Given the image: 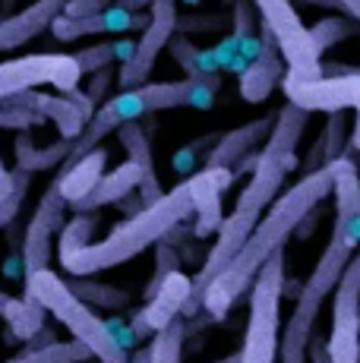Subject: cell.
Listing matches in <instances>:
<instances>
[{"label":"cell","mask_w":360,"mask_h":363,"mask_svg":"<svg viewBox=\"0 0 360 363\" xmlns=\"http://www.w3.org/2000/svg\"><path fill=\"white\" fill-rule=\"evenodd\" d=\"M117 143L123 145V152H127V158L133 164H140L142 171V184H140V196H142V206H149V202H155L162 196V184H158L155 177V158H152V136L145 133V127L140 121H127L117 127Z\"/></svg>","instance_id":"cell-20"},{"label":"cell","mask_w":360,"mask_h":363,"mask_svg":"<svg viewBox=\"0 0 360 363\" xmlns=\"http://www.w3.org/2000/svg\"><path fill=\"white\" fill-rule=\"evenodd\" d=\"M82 69L73 54H29L0 64V101L10 95L29 92L38 86H54L57 92H70L79 86Z\"/></svg>","instance_id":"cell-9"},{"label":"cell","mask_w":360,"mask_h":363,"mask_svg":"<svg viewBox=\"0 0 360 363\" xmlns=\"http://www.w3.org/2000/svg\"><path fill=\"white\" fill-rule=\"evenodd\" d=\"M10 104H19V108H29L41 114L45 121H51L54 127H57L60 139H73L82 133L89 121H92L95 114V104L92 99L86 95V89H70V92H60V95H45L38 92V89H29V92H19V95H10V99H4Z\"/></svg>","instance_id":"cell-14"},{"label":"cell","mask_w":360,"mask_h":363,"mask_svg":"<svg viewBox=\"0 0 360 363\" xmlns=\"http://www.w3.org/2000/svg\"><path fill=\"white\" fill-rule=\"evenodd\" d=\"M212 363H237V354H227V357H221V360H212Z\"/></svg>","instance_id":"cell-44"},{"label":"cell","mask_w":360,"mask_h":363,"mask_svg":"<svg viewBox=\"0 0 360 363\" xmlns=\"http://www.w3.org/2000/svg\"><path fill=\"white\" fill-rule=\"evenodd\" d=\"M300 4H307V6H335V10H342V13H344L342 0H300Z\"/></svg>","instance_id":"cell-43"},{"label":"cell","mask_w":360,"mask_h":363,"mask_svg":"<svg viewBox=\"0 0 360 363\" xmlns=\"http://www.w3.org/2000/svg\"><path fill=\"white\" fill-rule=\"evenodd\" d=\"M13 193H16V174L4 164V158H0V202L10 199Z\"/></svg>","instance_id":"cell-40"},{"label":"cell","mask_w":360,"mask_h":363,"mask_svg":"<svg viewBox=\"0 0 360 363\" xmlns=\"http://www.w3.org/2000/svg\"><path fill=\"white\" fill-rule=\"evenodd\" d=\"M16 360L23 363H89L92 351L86 345H79L76 338L70 341H47L41 347H26Z\"/></svg>","instance_id":"cell-28"},{"label":"cell","mask_w":360,"mask_h":363,"mask_svg":"<svg viewBox=\"0 0 360 363\" xmlns=\"http://www.w3.org/2000/svg\"><path fill=\"white\" fill-rule=\"evenodd\" d=\"M259 10L262 29L275 38L285 57V79L281 82H307L322 76V51L316 45L310 26L300 19L294 0H253Z\"/></svg>","instance_id":"cell-7"},{"label":"cell","mask_w":360,"mask_h":363,"mask_svg":"<svg viewBox=\"0 0 360 363\" xmlns=\"http://www.w3.org/2000/svg\"><path fill=\"white\" fill-rule=\"evenodd\" d=\"M218 92V76H206V79H174V82H142L136 89H120L95 108L92 121L82 127V133L70 143V155L64 164H73L86 152L99 149L105 136L117 133V127L127 121H140V117L158 114V111H174V108H212ZM60 164V167H64Z\"/></svg>","instance_id":"cell-4"},{"label":"cell","mask_w":360,"mask_h":363,"mask_svg":"<svg viewBox=\"0 0 360 363\" xmlns=\"http://www.w3.org/2000/svg\"><path fill=\"white\" fill-rule=\"evenodd\" d=\"M325 351L332 363H360V247L332 291V332Z\"/></svg>","instance_id":"cell-8"},{"label":"cell","mask_w":360,"mask_h":363,"mask_svg":"<svg viewBox=\"0 0 360 363\" xmlns=\"http://www.w3.org/2000/svg\"><path fill=\"white\" fill-rule=\"evenodd\" d=\"M133 363H145V351H140V354H136V357H133Z\"/></svg>","instance_id":"cell-45"},{"label":"cell","mask_w":360,"mask_h":363,"mask_svg":"<svg viewBox=\"0 0 360 363\" xmlns=\"http://www.w3.org/2000/svg\"><path fill=\"white\" fill-rule=\"evenodd\" d=\"M281 297H285V250L272 256L247 291V332L237 351V363H275L279 360Z\"/></svg>","instance_id":"cell-6"},{"label":"cell","mask_w":360,"mask_h":363,"mask_svg":"<svg viewBox=\"0 0 360 363\" xmlns=\"http://www.w3.org/2000/svg\"><path fill=\"white\" fill-rule=\"evenodd\" d=\"M13 174H16V193H13L10 199L0 202V228H10V221L19 218L23 196H26V190H29V184H32V174H29V171H19V167H16Z\"/></svg>","instance_id":"cell-36"},{"label":"cell","mask_w":360,"mask_h":363,"mask_svg":"<svg viewBox=\"0 0 360 363\" xmlns=\"http://www.w3.org/2000/svg\"><path fill=\"white\" fill-rule=\"evenodd\" d=\"M114 0H70L64 6V16H95V13H105Z\"/></svg>","instance_id":"cell-37"},{"label":"cell","mask_w":360,"mask_h":363,"mask_svg":"<svg viewBox=\"0 0 360 363\" xmlns=\"http://www.w3.org/2000/svg\"><path fill=\"white\" fill-rule=\"evenodd\" d=\"M199 297L193 294V275L174 269L162 284L155 288V294L145 297V306L133 316V335L140 338H152L155 332H162L164 325H171L177 316H190L199 310Z\"/></svg>","instance_id":"cell-11"},{"label":"cell","mask_w":360,"mask_h":363,"mask_svg":"<svg viewBox=\"0 0 360 363\" xmlns=\"http://www.w3.org/2000/svg\"><path fill=\"white\" fill-rule=\"evenodd\" d=\"M6 363H23V360H16V357H13V360H6Z\"/></svg>","instance_id":"cell-48"},{"label":"cell","mask_w":360,"mask_h":363,"mask_svg":"<svg viewBox=\"0 0 360 363\" xmlns=\"http://www.w3.org/2000/svg\"><path fill=\"white\" fill-rule=\"evenodd\" d=\"M357 29H360L357 19H351L348 13H344V16H325V19H320L316 26H310V32H313V38H316V45H320V51L342 45L344 38L357 35Z\"/></svg>","instance_id":"cell-31"},{"label":"cell","mask_w":360,"mask_h":363,"mask_svg":"<svg viewBox=\"0 0 360 363\" xmlns=\"http://www.w3.org/2000/svg\"><path fill=\"white\" fill-rule=\"evenodd\" d=\"M140 184H142L140 164H133L127 158V162L117 164L114 171H108L86 199L76 202L73 212H99V208H105V206H117V202H123L133 190H140Z\"/></svg>","instance_id":"cell-22"},{"label":"cell","mask_w":360,"mask_h":363,"mask_svg":"<svg viewBox=\"0 0 360 363\" xmlns=\"http://www.w3.org/2000/svg\"><path fill=\"white\" fill-rule=\"evenodd\" d=\"M329 193H332V174H329V167H320V171L303 174L294 186H288L281 196H275V202L262 212V218L256 221L247 243L237 250V256H234V259L225 265V272L212 278V284L203 291V310L209 313L215 323H221V319L244 300L253 278L259 275V269L272 259L279 250L288 247L291 237L300 231L303 218H307L310 212H316V206H320Z\"/></svg>","instance_id":"cell-2"},{"label":"cell","mask_w":360,"mask_h":363,"mask_svg":"<svg viewBox=\"0 0 360 363\" xmlns=\"http://www.w3.org/2000/svg\"><path fill=\"white\" fill-rule=\"evenodd\" d=\"M142 4H145V6H152V4H155V0H142Z\"/></svg>","instance_id":"cell-47"},{"label":"cell","mask_w":360,"mask_h":363,"mask_svg":"<svg viewBox=\"0 0 360 363\" xmlns=\"http://www.w3.org/2000/svg\"><path fill=\"white\" fill-rule=\"evenodd\" d=\"M310 363H332L322 338H313V341H310Z\"/></svg>","instance_id":"cell-42"},{"label":"cell","mask_w":360,"mask_h":363,"mask_svg":"<svg viewBox=\"0 0 360 363\" xmlns=\"http://www.w3.org/2000/svg\"><path fill=\"white\" fill-rule=\"evenodd\" d=\"M168 51H171V57L180 64L186 79H206V76H212L218 69L215 54H203L184 32H174V38L168 41Z\"/></svg>","instance_id":"cell-26"},{"label":"cell","mask_w":360,"mask_h":363,"mask_svg":"<svg viewBox=\"0 0 360 363\" xmlns=\"http://www.w3.org/2000/svg\"><path fill=\"white\" fill-rule=\"evenodd\" d=\"M325 117H329V121H325L320 139L313 143L307 162H303V174L320 171V167L332 164L335 158L344 155V145H348V117H344V111H332V114H325Z\"/></svg>","instance_id":"cell-23"},{"label":"cell","mask_w":360,"mask_h":363,"mask_svg":"<svg viewBox=\"0 0 360 363\" xmlns=\"http://www.w3.org/2000/svg\"><path fill=\"white\" fill-rule=\"evenodd\" d=\"M174 32H177V4L174 0H155L149 6V23L142 26V35L133 45V54L120 64L117 86L136 89L142 82H149L152 69H155L162 51L168 48V41L174 38Z\"/></svg>","instance_id":"cell-10"},{"label":"cell","mask_w":360,"mask_h":363,"mask_svg":"<svg viewBox=\"0 0 360 363\" xmlns=\"http://www.w3.org/2000/svg\"><path fill=\"white\" fill-rule=\"evenodd\" d=\"M95 231H99V215H95V212H76L73 218L64 221V228H60L57 253H67V250H76V247L92 243Z\"/></svg>","instance_id":"cell-30"},{"label":"cell","mask_w":360,"mask_h":363,"mask_svg":"<svg viewBox=\"0 0 360 363\" xmlns=\"http://www.w3.org/2000/svg\"><path fill=\"white\" fill-rule=\"evenodd\" d=\"M354 111H360V101H357V108H354Z\"/></svg>","instance_id":"cell-49"},{"label":"cell","mask_w":360,"mask_h":363,"mask_svg":"<svg viewBox=\"0 0 360 363\" xmlns=\"http://www.w3.org/2000/svg\"><path fill=\"white\" fill-rule=\"evenodd\" d=\"M344 152H357V155H360V111H354V121H351L348 145H344Z\"/></svg>","instance_id":"cell-41"},{"label":"cell","mask_w":360,"mask_h":363,"mask_svg":"<svg viewBox=\"0 0 360 363\" xmlns=\"http://www.w3.org/2000/svg\"><path fill=\"white\" fill-rule=\"evenodd\" d=\"M105 164H108V152L101 149H92L86 152L82 158H76L73 164H64L57 174V186H60V196L67 199V206H76L89 196V193L99 186V180L105 177Z\"/></svg>","instance_id":"cell-21"},{"label":"cell","mask_w":360,"mask_h":363,"mask_svg":"<svg viewBox=\"0 0 360 363\" xmlns=\"http://www.w3.org/2000/svg\"><path fill=\"white\" fill-rule=\"evenodd\" d=\"M67 199L60 196L57 177L54 184H47L45 196L38 199L35 215L29 218V228L23 234V272H38V269H51L54 259V234L64 228V215H67Z\"/></svg>","instance_id":"cell-12"},{"label":"cell","mask_w":360,"mask_h":363,"mask_svg":"<svg viewBox=\"0 0 360 363\" xmlns=\"http://www.w3.org/2000/svg\"><path fill=\"white\" fill-rule=\"evenodd\" d=\"M73 60L79 64L82 76H92V73L108 69L117 60V54H114V45H86L73 54Z\"/></svg>","instance_id":"cell-33"},{"label":"cell","mask_w":360,"mask_h":363,"mask_svg":"<svg viewBox=\"0 0 360 363\" xmlns=\"http://www.w3.org/2000/svg\"><path fill=\"white\" fill-rule=\"evenodd\" d=\"M231 26H234V32H231V38H234V45H250V57L256 51H259V45H256V19H253V6H250V0H237L234 4V19H231Z\"/></svg>","instance_id":"cell-32"},{"label":"cell","mask_w":360,"mask_h":363,"mask_svg":"<svg viewBox=\"0 0 360 363\" xmlns=\"http://www.w3.org/2000/svg\"><path fill=\"white\" fill-rule=\"evenodd\" d=\"M190 218H193V199H190V190H186V180H184L174 190L162 193L155 202H149V206H142L140 212H133L130 218H123L105 240L57 253V262H60V269L70 272V275H79V278L99 275V272L117 269V265L136 259L142 250L155 247L158 240H164L174 228H180Z\"/></svg>","instance_id":"cell-3"},{"label":"cell","mask_w":360,"mask_h":363,"mask_svg":"<svg viewBox=\"0 0 360 363\" xmlns=\"http://www.w3.org/2000/svg\"><path fill=\"white\" fill-rule=\"evenodd\" d=\"M149 23V13L140 10H127L114 0L105 13H95V16H64L60 13L51 23V32L57 41H76V38H89V35H105V32H130V29H142Z\"/></svg>","instance_id":"cell-16"},{"label":"cell","mask_w":360,"mask_h":363,"mask_svg":"<svg viewBox=\"0 0 360 363\" xmlns=\"http://www.w3.org/2000/svg\"><path fill=\"white\" fill-rule=\"evenodd\" d=\"M70 291L79 300H86L89 306H105V310H123L130 303V294L120 288H111V284H99V281H67Z\"/></svg>","instance_id":"cell-29"},{"label":"cell","mask_w":360,"mask_h":363,"mask_svg":"<svg viewBox=\"0 0 360 363\" xmlns=\"http://www.w3.org/2000/svg\"><path fill=\"white\" fill-rule=\"evenodd\" d=\"M225 23L221 16H190V19H177V32H186V29H199V32H212Z\"/></svg>","instance_id":"cell-39"},{"label":"cell","mask_w":360,"mask_h":363,"mask_svg":"<svg viewBox=\"0 0 360 363\" xmlns=\"http://www.w3.org/2000/svg\"><path fill=\"white\" fill-rule=\"evenodd\" d=\"M67 4L70 0H32L13 16L0 19V51H16V48L29 45L32 38H38L41 32H47Z\"/></svg>","instance_id":"cell-18"},{"label":"cell","mask_w":360,"mask_h":363,"mask_svg":"<svg viewBox=\"0 0 360 363\" xmlns=\"http://www.w3.org/2000/svg\"><path fill=\"white\" fill-rule=\"evenodd\" d=\"M281 95L303 108L307 114L322 111H348L357 108L360 101V67L351 73H322L320 79H307V82H281Z\"/></svg>","instance_id":"cell-13"},{"label":"cell","mask_w":360,"mask_h":363,"mask_svg":"<svg viewBox=\"0 0 360 363\" xmlns=\"http://www.w3.org/2000/svg\"><path fill=\"white\" fill-rule=\"evenodd\" d=\"M285 57H281L279 45L275 38L262 29V41H259V51L250 57V64L240 69V95L244 101L250 104H259L266 101L269 95L275 92V86H281L285 79Z\"/></svg>","instance_id":"cell-17"},{"label":"cell","mask_w":360,"mask_h":363,"mask_svg":"<svg viewBox=\"0 0 360 363\" xmlns=\"http://www.w3.org/2000/svg\"><path fill=\"white\" fill-rule=\"evenodd\" d=\"M272 121H275V114L256 117V121L244 123V127H234V130L221 133V136L215 139V145L209 149V155H206V164L237 167L247 155H253V152L259 149V143L269 136V130H272Z\"/></svg>","instance_id":"cell-19"},{"label":"cell","mask_w":360,"mask_h":363,"mask_svg":"<svg viewBox=\"0 0 360 363\" xmlns=\"http://www.w3.org/2000/svg\"><path fill=\"white\" fill-rule=\"evenodd\" d=\"M111 82H114V76H111V67H108V69H101V73H92V82H89L86 95H89V99H92L95 104L108 101V92H111Z\"/></svg>","instance_id":"cell-38"},{"label":"cell","mask_w":360,"mask_h":363,"mask_svg":"<svg viewBox=\"0 0 360 363\" xmlns=\"http://www.w3.org/2000/svg\"><path fill=\"white\" fill-rule=\"evenodd\" d=\"M184 338H186L184 319H174L162 332L152 335L149 345L142 347L145 363H180V357H184Z\"/></svg>","instance_id":"cell-27"},{"label":"cell","mask_w":360,"mask_h":363,"mask_svg":"<svg viewBox=\"0 0 360 363\" xmlns=\"http://www.w3.org/2000/svg\"><path fill=\"white\" fill-rule=\"evenodd\" d=\"M26 297L38 300L47 310V316H54L79 345H86L92 351L95 363H133L130 351L111 335L108 323H101L92 313V306L76 297L70 291V284L54 269L29 272L26 275Z\"/></svg>","instance_id":"cell-5"},{"label":"cell","mask_w":360,"mask_h":363,"mask_svg":"<svg viewBox=\"0 0 360 363\" xmlns=\"http://www.w3.org/2000/svg\"><path fill=\"white\" fill-rule=\"evenodd\" d=\"M332 174V196H335V218H332V234L325 240L320 259H316L310 278L303 281L300 294L294 300L285 332H281L279 357L281 363H310V341H313V325L320 319L325 297H332L344 265L351 262L354 250L360 247V174L357 164L348 155L325 164Z\"/></svg>","instance_id":"cell-1"},{"label":"cell","mask_w":360,"mask_h":363,"mask_svg":"<svg viewBox=\"0 0 360 363\" xmlns=\"http://www.w3.org/2000/svg\"><path fill=\"white\" fill-rule=\"evenodd\" d=\"M41 123H47L41 114H35V111L29 108H19V104H10V101H0V130H35L41 127Z\"/></svg>","instance_id":"cell-34"},{"label":"cell","mask_w":360,"mask_h":363,"mask_svg":"<svg viewBox=\"0 0 360 363\" xmlns=\"http://www.w3.org/2000/svg\"><path fill=\"white\" fill-rule=\"evenodd\" d=\"M13 152H16V167L19 171H51V167H60L70 155V139H57L51 145H38L32 143L29 130H23L13 143Z\"/></svg>","instance_id":"cell-24"},{"label":"cell","mask_w":360,"mask_h":363,"mask_svg":"<svg viewBox=\"0 0 360 363\" xmlns=\"http://www.w3.org/2000/svg\"><path fill=\"white\" fill-rule=\"evenodd\" d=\"M6 297H10V294H4V291H0V313H4V303H6Z\"/></svg>","instance_id":"cell-46"},{"label":"cell","mask_w":360,"mask_h":363,"mask_svg":"<svg viewBox=\"0 0 360 363\" xmlns=\"http://www.w3.org/2000/svg\"><path fill=\"white\" fill-rule=\"evenodd\" d=\"M174 269H180L177 250L171 247L168 240H158V243H155V272H152V281H149V288H145V297L155 294V288H158V284H162Z\"/></svg>","instance_id":"cell-35"},{"label":"cell","mask_w":360,"mask_h":363,"mask_svg":"<svg viewBox=\"0 0 360 363\" xmlns=\"http://www.w3.org/2000/svg\"><path fill=\"white\" fill-rule=\"evenodd\" d=\"M234 180H237V171L234 167H199L196 174L186 177V190H190L193 199V234L199 240L206 237H215L221 221H225V208H221V193L231 190Z\"/></svg>","instance_id":"cell-15"},{"label":"cell","mask_w":360,"mask_h":363,"mask_svg":"<svg viewBox=\"0 0 360 363\" xmlns=\"http://www.w3.org/2000/svg\"><path fill=\"white\" fill-rule=\"evenodd\" d=\"M0 319L10 325V332L16 335V338L29 341V338H35V335L45 329L47 310L38 303V300H32V297H6Z\"/></svg>","instance_id":"cell-25"}]
</instances>
